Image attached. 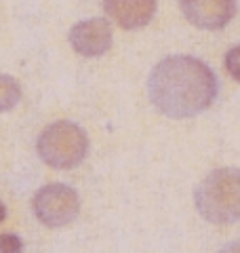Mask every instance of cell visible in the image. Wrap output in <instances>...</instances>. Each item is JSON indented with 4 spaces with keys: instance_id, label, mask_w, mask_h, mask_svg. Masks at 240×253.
Here are the masks:
<instances>
[{
    "instance_id": "7",
    "label": "cell",
    "mask_w": 240,
    "mask_h": 253,
    "mask_svg": "<svg viewBox=\"0 0 240 253\" xmlns=\"http://www.w3.org/2000/svg\"><path fill=\"white\" fill-rule=\"evenodd\" d=\"M103 9L122 30H139L154 17L156 0H103Z\"/></svg>"
},
{
    "instance_id": "9",
    "label": "cell",
    "mask_w": 240,
    "mask_h": 253,
    "mask_svg": "<svg viewBox=\"0 0 240 253\" xmlns=\"http://www.w3.org/2000/svg\"><path fill=\"white\" fill-rule=\"evenodd\" d=\"M226 70L232 74V78H236L240 83V44L232 46V49L226 53Z\"/></svg>"
},
{
    "instance_id": "11",
    "label": "cell",
    "mask_w": 240,
    "mask_h": 253,
    "mask_svg": "<svg viewBox=\"0 0 240 253\" xmlns=\"http://www.w3.org/2000/svg\"><path fill=\"white\" fill-rule=\"evenodd\" d=\"M219 253H240V241H236V243H228Z\"/></svg>"
},
{
    "instance_id": "2",
    "label": "cell",
    "mask_w": 240,
    "mask_h": 253,
    "mask_svg": "<svg viewBox=\"0 0 240 253\" xmlns=\"http://www.w3.org/2000/svg\"><path fill=\"white\" fill-rule=\"evenodd\" d=\"M198 213L211 224H232L240 219V169L223 167L211 171L196 186Z\"/></svg>"
},
{
    "instance_id": "4",
    "label": "cell",
    "mask_w": 240,
    "mask_h": 253,
    "mask_svg": "<svg viewBox=\"0 0 240 253\" xmlns=\"http://www.w3.org/2000/svg\"><path fill=\"white\" fill-rule=\"evenodd\" d=\"M32 209L44 226L63 228L76 219L80 211V199L74 188L66 184H49L34 194Z\"/></svg>"
},
{
    "instance_id": "6",
    "label": "cell",
    "mask_w": 240,
    "mask_h": 253,
    "mask_svg": "<svg viewBox=\"0 0 240 253\" xmlns=\"http://www.w3.org/2000/svg\"><path fill=\"white\" fill-rule=\"evenodd\" d=\"M179 6L200 30H221L236 13V0H179Z\"/></svg>"
},
{
    "instance_id": "1",
    "label": "cell",
    "mask_w": 240,
    "mask_h": 253,
    "mask_svg": "<svg viewBox=\"0 0 240 253\" xmlns=\"http://www.w3.org/2000/svg\"><path fill=\"white\" fill-rule=\"evenodd\" d=\"M150 99L164 116L190 118L206 110L217 95V78L202 59L171 55L158 61L148 78Z\"/></svg>"
},
{
    "instance_id": "3",
    "label": "cell",
    "mask_w": 240,
    "mask_h": 253,
    "mask_svg": "<svg viewBox=\"0 0 240 253\" xmlns=\"http://www.w3.org/2000/svg\"><path fill=\"white\" fill-rule=\"evenodd\" d=\"M38 156L53 169H74L89 150V137L76 123L57 121L38 137Z\"/></svg>"
},
{
    "instance_id": "10",
    "label": "cell",
    "mask_w": 240,
    "mask_h": 253,
    "mask_svg": "<svg viewBox=\"0 0 240 253\" xmlns=\"http://www.w3.org/2000/svg\"><path fill=\"white\" fill-rule=\"evenodd\" d=\"M23 243L17 234H0V253H21Z\"/></svg>"
},
{
    "instance_id": "8",
    "label": "cell",
    "mask_w": 240,
    "mask_h": 253,
    "mask_svg": "<svg viewBox=\"0 0 240 253\" xmlns=\"http://www.w3.org/2000/svg\"><path fill=\"white\" fill-rule=\"evenodd\" d=\"M21 99V86L9 74H0V112H9Z\"/></svg>"
},
{
    "instance_id": "12",
    "label": "cell",
    "mask_w": 240,
    "mask_h": 253,
    "mask_svg": "<svg viewBox=\"0 0 240 253\" xmlns=\"http://www.w3.org/2000/svg\"><path fill=\"white\" fill-rule=\"evenodd\" d=\"M4 219H6V207H4V203L0 201V224H2Z\"/></svg>"
},
{
    "instance_id": "5",
    "label": "cell",
    "mask_w": 240,
    "mask_h": 253,
    "mask_svg": "<svg viewBox=\"0 0 240 253\" xmlns=\"http://www.w3.org/2000/svg\"><path fill=\"white\" fill-rule=\"evenodd\" d=\"M70 44L82 57H99L112 46V28L106 19L91 17L72 26Z\"/></svg>"
}]
</instances>
